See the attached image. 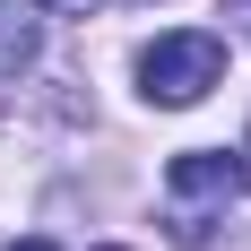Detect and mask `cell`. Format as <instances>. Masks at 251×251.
Masks as SVG:
<instances>
[{"instance_id":"6da1fadb","label":"cell","mask_w":251,"mask_h":251,"mask_svg":"<svg viewBox=\"0 0 251 251\" xmlns=\"http://www.w3.org/2000/svg\"><path fill=\"white\" fill-rule=\"evenodd\" d=\"M243 182H251V165L243 156H226V148H191V156H174L165 165V226H174V243H208V234L226 226V208L243 200Z\"/></svg>"},{"instance_id":"7a4b0ae2","label":"cell","mask_w":251,"mask_h":251,"mask_svg":"<svg viewBox=\"0 0 251 251\" xmlns=\"http://www.w3.org/2000/svg\"><path fill=\"white\" fill-rule=\"evenodd\" d=\"M226 78V44L217 35H156L139 52V96L148 104H200Z\"/></svg>"},{"instance_id":"3957f363","label":"cell","mask_w":251,"mask_h":251,"mask_svg":"<svg viewBox=\"0 0 251 251\" xmlns=\"http://www.w3.org/2000/svg\"><path fill=\"white\" fill-rule=\"evenodd\" d=\"M26 61H35V26L18 0H0V70H26Z\"/></svg>"},{"instance_id":"277c9868","label":"cell","mask_w":251,"mask_h":251,"mask_svg":"<svg viewBox=\"0 0 251 251\" xmlns=\"http://www.w3.org/2000/svg\"><path fill=\"white\" fill-rule=\"evenodd\" d=\"M226 18H243V26H251V0H226Z\"/></svg>"},{"instance_id":"5b68a950","label":"cell","mask_w":251,"mask_h":251,"mask_svg":"<svg viewBox=\"0 0 251 251\" xmlns=\"http://www.w3.org/2000/svg\"><path fill=\"white\" fill-rule=\"evenodd\" d=\"M9 251H61V243H44V234H35V243H9Z\"/></svg>"},{"instance_id":"8992f818","label":"cell","mask_w":251,"mask_h":251,"mask_svg":"<svg viewBox=\"0 0 251 251\" xmlns=\"http://www.w3.org/2000/svg\"><path fill=\"white\" fill-rule=\"evenodd\" d=\"M243 165H251V139H243Z\"/></svg>"},{"instance_id":"52a82bcc","label":"cell","mask_w":251,"mask_h":251,"mask_svg":"<svg viewBox=\"0 0 251 251\" xmlns=\"http://www.w3.org/2000/svg\"><path fill=\"white\" fill-rule=\"evenodd\" d=\"M104 251H113V243H104Z\"/></svg>"}]
</instances>
